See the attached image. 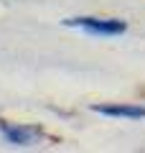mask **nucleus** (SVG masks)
<instances>
[{
  "instance_id": "nucleus-2",
  "label": "nucleus",
  "mask_w": 145,
  "mask_h": 153,
  "mask_svg": "<svg viewBox=\"0 0 145 153\" xmlns=\"http://www.w3.org/2000/svg\"><path fill=\"white\" fill-rule=\"evenodd\" d=\"M0 133L10 146H33L38 138H43L41 128H33V125H21V123H8V120H0Z\"/></svg>"
},
{
  "instance_id": "nucleus-1",
  "label": "nucleus",
  "mask_w": 145,
  "mask_h": 153,
  "mask_svg": "<svg viewBox=\"0 0 145 153\" xmlns=\"http://www.w3.org/2000/svg\"><path fill=\"white\" fill-rule=\"evenodd\" d=\"M64 26L81 28V31L92 33V36H120V33L127 31V23L125 21H117V18H89V16L66 18Z\"/></svg>"
},
{
  "instance_id": "nucleus-3",
  "label": "nucleus",
  "mask_w": 145,
  "mask_h": 153,
  "mask_svg": "<svg viewBox=\"0 0 145 153\" xmlns=\"http://www.w3.org/2000/svg\"><path fill=\"white\" fill-rule=\"evenodd\" d=\"M94 112L107 117H125V120H145V105H94Z\"/></svg>"
}]
</instances>
